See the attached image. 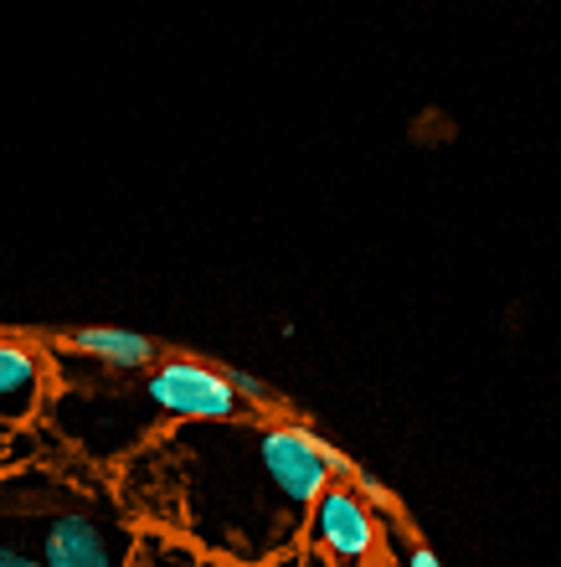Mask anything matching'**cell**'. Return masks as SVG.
<instances>
[{
  "label": "cell",
  "mask_w": 561,
  "mask_h": 567,
  "mask_svg": "<svg viewBox=\"0 0 561 567\" xmlns=\"http://www.w3.org/2000/svg\"><path fill=\"white\" fill-rule=\"evenodd\" d=\"M252 449H258V464H263L268 485L283 506L294 511L299 522L310 516L314 495L325 491L330 480H351V460L340 454L335 444H325L320 433H310L304 423H263L252 433Z\"/></svg>",
  "instance_id": "cell-1"
},
{
  "label": "cell",
  "mask_w": 561,
  "mask_h": 567,
  "mask_svg": "<svg viewBox=\"0 0 561 567\" xmlns=\"http://www.w3.org/2000/svg\"><path fill=\"white\" fill-rule=\"evenodd\" d=\"M145 403L176 423H232L248 408L237 398L227 367L201 357H155V367L145 372Z\"/></svg>",
  "instance_id": "cell-2"
},
{
  "label": "cell",
  "mask_w": 561,
  "mask_h": 567,
  "mask_svg": "<svg viewBox=\"0 0 561 567\" xmlns=\"http://www.w3.org/2000/svg\"><path fill=\"white\" fill-rule=\"evenodd\" d=\"M27 547H37L46 567H129V532L98 506L46 511Z\"/></svg>",
  "instance_id": "cell-3"
},
{
  "label": "cell",
  "mask_w": 561,
  "mask_h": 567,
  "mask_svg": "<svg viewBox=\"0 0 561 567\" xmlns=\"http://www.w3.org/2000/svg\"><path fill=\"white\" fill-rule=\"evenodd\" d=\"M304 532H310L314 553L335 567H366L376 557V547H382L376 506L355 491L351 480H330L325 491L314 495L310 516H304Z\"/></svg>",
  "instance_id": "cell-4"
},
{
  "label": "cell",
  "mask_w": 561,
  "mask_h": 567,
  "mask_svg": "<svg viewBox=\"0 0 561 567\" xmlns=\"http://www.w3.org/2000/svg\"><path fill=\"white\" fill-rule=\"evenodd\" d=\"M52 367H46L42 346L21 341V336H0V423H27L46 398Z\"/></svg>",
  "instance_id": "cell-5"
},
{
  "label": "cell",
  "mask_w": 561,
  "mask_h": 567,
  "mask_svg": "<svg viewBox=\"0 0 561 567\" xmlns=\"http://www.w3.org/2000/svg\"><path fill=\"white\" fill-rule=\"evenodd\" d=\"M62 346L73 351V357H89L108 372H149L155 357H160V346L149 341L145 330H129V326H77L62 336Z\"/></svg>",
  "instance_id": "cell-6"
},
{
  "label": "cell",
  "mask_w": 561,
  "mask_h": 567,
  "mask_svg": "<svg viewBox=\"0 0 561 567\" xmlns=\"http://www.w3.org/2000/svg\"><path fill=\"white\" fill-rule=\"evenodd\" d=\"M227 377H232V388H237V398H242V403H258V408L273 403V398H268V388L252 372H242V367H227Z\"/></svg>",
  "instance_id": "cell-7"
},
{
  "label": "cell",
  "mask_w": 561,
  "mask_h": 567,
  "mask_svg": "<svg viewBox=\"0 0 561 567\" xmlns=\"http://www.w3.org/2000/svg\"><path fill=\"white\" fill-rule=\"evenodd\" d=\"M0 567H46V563L27 542H0Z\"/></svg>",
  "instance_id": "cell-8"
},
{
  "label": "cell",
  "mask_w": 561,
  "mask_h": 567,
  "mask_svg": "<svg viewBox=\"0 0 561 567\" xmlns=\"http://www.w3.org/2000/svg\"><path fill=\"white\" fill-rule=\"evenodd\" d=\"M402 567H444V563L433 557V547H423V542H407V557H402Z\"/></svg>",
  "instance_id": "cell-9"
},
{
  "label": "cell",
  "mask_w": 561,
  "mask_h": 567,
  "mask_svg": "<svg viewBox=\"0 0 561 567\" xmlns=\"http://www.w3.org/2000/svg\"><path fill=\"white\" fill-rule=\"evenodd\" d=\"M0 336H6V330H0Z\"/></svg>",
  "instance_id": "cell-10"
}]
</instances>
